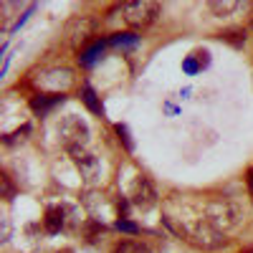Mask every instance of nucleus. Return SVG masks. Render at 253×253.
Masks as SVG:
<instances>
[{"mask_svg": "<svg viewBox=\"0 0 253 253\" xmlns=\"http://www.w3.org/2000/svg\"><path fill=\"white\" fill-rule=\"evenodd\" d=\"M165 225L170 228L175 236L190 241L193 246H198V248H203V251H218V248H223V246L228 243L225 236L220 233L218 228L210 225L208 220H198V223H175V218L167 215V218H165Z\"/></svg>", "mask_w": 253, "mask_h": 253, "instance_id": "nucleus-1", "label": "nucleus"}, {"mask_svg": "<svg viewBox=\"0 0 253 253\" xmlns=\"http://www.w3.org/2000/svg\"><path fill=\"white\" fill-rule=\"evenodd\" d=\"M205 220L213 228H218L220 233H225V230H233V228L241 225L243 213H241V208L233 200L215 198V200H210L208 208H205Z\"/></svg>", "mask_w": 253, "mask_h": 253, "instance_id": "nucleus-2", "label": "nucleus"}, {"mask_svg": "<svg viewBox=\"0 0 253 253\" xmlns=\"http://www.w3.org/2000/svg\"><path fill=\"white\" fill-rule=\"evenodd\" d=\"M160 13H162L160 3H152V0H126V3L122 5L124 20L132 28H139V31L150 28L155 20L160 18Z\"/></svg>", "mask_w": 253, "mask_h": 253, "instance_id": "nucleus-3", "label": "nucleus"}, {"mask_svg": "<svg viewBox=\"0 0 253 253\" xmlns=\"http://www.w3.org/2000/svg\"><path fill=\"white\" fill-rule=\"evenodd\" d=\"M58 137L63 142V147H66V152L69 150H76V147H89V126L84 119L79 117H66L61 122L58 126Z\"/></svg>", "mask_w": 253, "mask_h": 253, "instance_id": "nucleus-4", "label": "nucleus"}, {"mask_svg": "<svg viewBox=\"0 0 253 253\" xmlns=\"http://www.w3.org/2000/svg\"><path fill=\"white\" fill-rule=\"evenodd\" d=\"M69 155H71L74 165L79 167V172H81V177H84V180L94 182V180L99 177L101 165H99V160H96V157L86 150V147H76V150H69Z\"/></svg>", "mask_w": 253, "mask_h": 253, "instance_id": "nucleus-5", "label": "nucleus"}, {"mask_svg": "<svg viewBox=\"0 0 253 253\" xmlns=\"http://www.w3.org/2000/svg\"><path fill=\"white\" fill-rule=\"evenodd\" d=\"M94 28H96V20H94V18H89V15L74 18L71 23H69V31H66L69 43H71L74 48H79L81 43H86V41L94 36Z\"/></svg>", "mask_w": 253, "mask_h": 253, "instance_id": "nucleus-6", "label": "nucleus"}, {"mask_svg": "<svg viewBox=\"0 0 253 253\" xmlns=\"http://www.w3.org/2000/svg\"><path fill=\"white\" fill-rule=\"evenodd\" d=\"M157 200H160V195H157V187L152 185V180L150 177H139L134 182V190H132V203L137 208H142V210H150V208L157 205Z\"/></svg>", "mask_w": 253, "mask_h": 253, "instance_id": "nucleus-7", "label": "nucleus"}, {"mask_svg": "<svg viewBox=\"0 0 253 253\" xmlns=\"http://www.w3.org/2000/svg\"><path fill=\"white\" fill-rule=\"evenodd\" d=\"M63 223H66V218H63V208L51 205V208L46 210V218H43V228H46V233H51V236L61 233Z\"/></svg>", "mask_w": 253, "mask_h": 253, "instance_id": "nucleus-8", "label": "nucleus"}, {"mask_svg": "<svg viewBox=\"0 0 253 253\" xmlns=\"http://www.w3.org/2000/svg\"><path fill=\"white\" fill-rule=\"evenodd\" d=\"M210 13L218 15V18H228V15H233L243 8V3H238V0H210L208 3Z\"/></svg>", "mask_w": 253, "mask_h": 253, "instance_id": "nucleus-9", "label": "nucleus"}, {"mask_svg": "<svg viewBox=\"0 0 253 253\" xmlns=\"http://www.w3.org/2000/svg\"><path fill=\"white\" fill-rule=\"evenodd\" d=\"M61 101H63L61 94H56V96H43V94H38V96L31 99V109H33L36 114L43 117V114H48V112L56 107V104H61Z\"/></svg>", "mask_w": 253, "mask_h": 253, "instance_id": "nucleus-10", "label": "nucleus"}, {"mask_svg": "<svg viewBox=\"0 0 253 253\" xmlns=\"http://www.w3.org/2000/svg\"><path fill=\"white\" fill-rule=\"evenodd\" d=\"M81 101L86 104V109L91 112V114H96V117H101L104 114V107H101V99L96 96V91L89 86V84H84V89H81Z\"/></svg>", "mask_w": 253, "mask_h": 253, "instance_id": "nucleus-11", "label": "nucleus"}, {"mask_svg": "<svg viewBox=\"0 0 253 253\" xmlns=\"http://www.w3.org/2000/svg\"><path fill=\"white\" fill-rule=\"evenodd\" d=\"M109 41H96V43H91L86 51H81L79 61H81V66H94V63L99 61V56L104 53V48H107Z\"/></svg>", "mask_w": 253, "mask_h": 253, "instance_id": "nucleus-12", "label": "nucleus"}, {"mask_svg": "<svg viewBox=\"0 0 253 253\" xmlns=\"http://www.w3.org/2000/svg\"><path fill=\"white\" fill-rule=\"evenodd\" d=\"M114 253H152V248L147 246V243H142V241H124V243H119L117 248H114Z\"/></svg>", "mask_w": 253, "mask_h": 253, "instance_id": "nucleus-13", "label": "nucleus"}, {"mask_svg": "<svg viewBox=\"0 0 253 253\" xmlns=\"http://www.w3.org/2000/svg\"><path fill=\"white\" fill-rule=\"evenodd\" d=\"M109 43L112 46H137L139 36H134V33H117V36L109 38Z\"/></svg>", "mask_w": 253, "mask_h": 253, "instance_id": "nucleus-14", "label": "nucleus"}, {"mask_svg": "<svg viewBox=\"0 0 253 253\" xmlns=\"http://www.w3.org/2000/svg\"><path fill=\"white\" fill-rule=\"evenodd\" d=\"M114 228H117V230H122V233H129V236H139V225H137V223H132V220H126V218H119Z\"/></svg>", "mask_w": 253, "mask_h": 253, "instance_id": "nucleus-15", "label": "nucleus"}, {"mask_svg": "<svg viewBox=\"0 0 253 253\" xmlns=\"http://www.w3.org/2000/svg\"><path fill=\"white\" fill-rule=\"evenodd\" d=\"M0 187H3V198L5 200H13L15 198V187H13V182H10V177L5 172L0 175Z\"/></svg>", "mask_w": 253, "mask_h": 253, "instance_id": "nucleus-16", "label": "nucleus"}, {"mask_svg": "<svg viewBox=\"0 0 253 253\" xmlns=\"http://www.w3.org/2000/svg\"><path fill=\"white\" fill-rule=\"evenodd\" d=\"M117 134H119V139L124 142V147L126 150H134V144H132V139H129V129H126V124H117Z\"/></svg>", "mask_w": 253, "mask_h": 253, "instance_id": "nucleus-17", "label": "nucleus"}, {"mask_svg": "<svg viewBox=\"0 0 253 253\" xmlns=\"http://www.w3.org/2000/svg\"><path fill=\"white\" fill-rule=\"evenodd\" d=\"M182 69H185L187 74H198V69H200V66H198V63H195L193 58H185V63H182Z\"/></svg>", "mask_w": 253, "mask_h": 253, "instance_id": "nucleus-18", "label": "nucleus"}, {"mask_svg": "<svg viewBox=\"0 0 253 253\" xmlns=\"http://www.w3.org/2000/svg\"><path fill=\"white\" fill-rule=\"evenodd\" d=\"M248 190H251V195H253V170L248 172Z\"/></svg>", "mask_w": 253, "mask_h": 253, "instance_id": "nucleus-19", "label": "nucleus"}, {"mask_svg": "<svg viewBox=\"0 0 253 253\" xmlns=\"http://www.w3.org/2000/svg\"><path fill=\"white\" fill-rule=\"evenodd\" d=\"M251 28H253V23H251Z\"/></svg>", "mask_w": 253, "mask_h": 253, "instance_id": "nucleus-20", "label": "nucleus"}]
</instances>
